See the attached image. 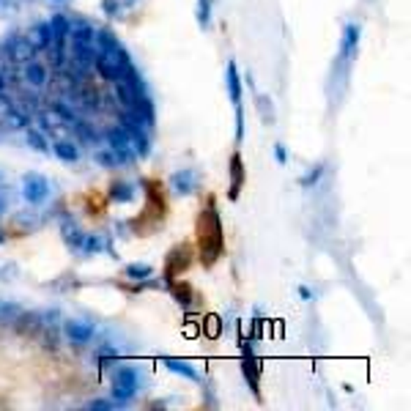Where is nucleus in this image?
Segmentation results:
<instances>
[{
    "instance_id": "f257e3e1",
    "label": "nucleus",
    "mask_w": 411,
    "mask_h": 411,
    "mask_svg": "<svg viewBox=\"0 0 411 411\" xmlns=\"http://www.w3.org/2000/svg\"><path fill=\"white\" fill-rule=\"evenodd\" d=\"M197 242H200V260L203 266H214L225 250L222 239V222L214 206H209L197 220Z\"/></svg>"
},
{
    "instance_id": "f03ea898",
    "label": "nucleus",
    "mask_w": 411,
    "mask_h": 411,
    "mask_svg": "<svg viewBox=\"0 0 411 411\" xmlns=\"http://www.w3.org/2000/svg\"><path fill=\"white\" fill-rule=\"evenodd\" d=\"M22 195L31 206H41L50 197V181L41 173H25L22 176Z\"/></svg>"
},
{
    "instance_id": "7ed1b4c3",
    "label": "nucleus",
    "mask_w": 411,
    "mask_h": 411,
    "mask_svg": "<svg viewBox=\"0 0 411 411\" xmlns=\"http://www.w3.org/2000/svg\"><path fill=\"white\" fill-rule=\"evenodd\" d=\"M104 140H107V143H110V148L116 151L118 165H129V162H134V159H137V154H134V151H132V146H129V134L121 127H107L104 129Z\"/></svg>"
},
{
    "instance_id": "20e7f679",
    "label": "nucleus",
    "mask_w": 411,
    "mask_h": 411,
    "mask_svg": "<svg viewBox=\"0 0 411 411\" xmlns=\"http://www.w3.org/2000/svg\"><path fill=\"white\" fill-rule=\"evenodd\" d=\"M134 392H137V373L132 368L116 370V376H113V400L127 403V400L134 398Z\"/></svg>"
},
{
    "instance_id": "39448f33",
    "label": "nucleus",
    "mask_w": 411,
    "mask_h": 411,
    "mask_svg": "<svg viewBox=\"0 0 411 411\" xmlns=\"http://www.w3.org/2000/svg\"><path fill=\"white\" fill-rule=\"evenodd\" d=\"M64 335L74 346H85V343L94 340V323H88L83 318H69L64 323Z\"/></svg>"
},
{
    "instance_id": "423d86ee",
    "label": "nucleus",
    "mask_w": 411,
    "mask_h": 411,
    "mask_svg": "<svg viewBox=\"0 0 411 411\" xmlns=\"http://www.w3.org/2000/svg\"><path fill=\"white\" fill-rule=\"evenodd\" d=\"M3 50H6V55H8L14 64H25V61H31L33 55H36L33 44L25 36H8V39L3 41Z\"/></svg>"
},
{
    "instance_id": "0eeeda50",
    "label": "nucleus",
    "mask_w": 411,
    "mask_h": 411,
    "mask_svg": "<svg viewBox=\"0 0 411 411\" xmlns=\"http://www.w3.org/2000/svg\"><path fill=\"white\" fill-rule=\"evenodd\" d=\"M71 61H74V66L80 69V71H88V69H94L96 64V50L94 44H83V41H71Z\"/></svg>"
},
{
    "instance_id": "6e6552de",
    "label": "nucleus",
    "mask_w": 411,
    "mask_h": 411,
    "mask_svg": "<svg viewBox=\"0 0 411 411\" xmlns=\"http://www.w3.org/2000/svg\"><path fill=\"white\" fill-rule=\"evenodd\" d=\"M359 39H362V28H359L356 22H348L346 28H343V41H340V58H343V61L356 58Z\"/></svg>"
},
{
    "instance_id": "1a4fd4ad",
    "label": "nucleus",
    "mask_w": 411,
    "mask_h": 411,
    "mask_svg": "<svg viewBox=\"0 0 411 411\" xmlns=\"http://www.w3.org/2000/svg\"><path fill=\"white\" fill-rule=\"evenodd\" d=\"M170 187L176 190V195L187 197V195H192V192L197 190V173H195L192 167H184V170L173 173V176H170Z\"/></svg>"
},
{
    "instance_id": "9d476101",
    "label": "nucleus",
    "mask_w": 411,
    "mask_h": 411,
    "mask_svg": "<svg viewBox=\"0 0 411 411\" xmlns=\"http://www.w3.org/2000/svg\"><path fill=\"white\" fill-rule=\"evenodd\" d=\"M140 96H146L143 85H140V77H137V80H121V83H116V99H118L124 107H132Z\"/></svg>"
},
{
    "instance_id": "9b49d317",
    "label": "nucleus",
    "mask_w": 411,
    "mask_h": 411,
    "mask_svg": "<svg viewBox=\"0 0 411 411\" xmlns=\"http://www.w3.org/2000/svg\"><path fill=\"white\" fill-rule=\"evenodd\" d=\"M22 77H25V83L33 85V88H44L47 85V77H50V69L31 58V61L22 64Z\"/></svg>"
},
{
    "instance_id": "f8f14e48",
    "label": "nucleus",
    "mask_w": 411,
    "mask_h": 411,
    "mask_svg": "<svg viewBox=\"0 0 411 411\" xmlns=\"http://www.w3.org/2000/svg\"><path fill=\"white\" fill-rule=\"evenodd\" d=\"M242 187H244V162H242V154L236 151L230 157V192H228V197L230 200H239Z\"/></svg>"
},
{
    "instance_id": "ddd939ff",
    "label": "nucleus",
    "mask_w": 411,
    "mask_h": 411,
    "mask_svg": "<svg viewBox=\"0 0 411 411\" xmlns=\"http://www.w3.org/2000/svg\"><path fill=\"white\" fill-rule=\"evenodd\" d=\"M28 41L33 44V50L36 53H41V50H47L50 44H53V31H50V22H36L33 28H28V36H25Z\"/></svg>"
},
{
    "instance_id": "4468645a",
    "label": "nucleus",
    "mask_w": 411,
    "mask_h": 411,
    "mask_svg": "<svg viewBox=\"0 0 411 411\" xmlns=\"http://www.w3.org/2000/svg\"><path fill=\"white\" fill-rule=\"evenodd\" d=\"M17 335H39L41 332V313H20V316L11 321Z\"/></svg>"
},
{
    "instance_id": "2eb2a0df",
    "label": "nucleus",
    "mask_w": 411,
    "mask_h": 411,
    "mask_svg": "<svg viewBox=\"0 0 411 411\" xmlns=\"http://www.w3.org/2000/svg\"><path fill=\"white\" fill-rule=\"evenodd\" d=\"M69 36L71 41H83V44H94L96 28L85 20H69Z\"/></svg>"
},
{
    "instance_id": "dca6fc26",
    "label": "nucleus",
    "mask_w": 411,
    "mask_h": 411,
    "mask_svg": "<svg viewBox=\"0 0 411 411\" xmlns=\"http://www.w3.org/2000/svg\"><path fill=\"white\" fill-rule=\"evenodd\" d=\"M127 110H132L134 118H137L146 129L154 127V102H151L148 96H140V99H137L132 107H127Z\"/></svg>"
},
{
    "instance_id": "f3484780",
    "label": "nucleus",
    "mask_w": 411,
    "mask_h": 411,
    "mask_svg": "<svg viewBox=\"0 0 411 411\" xmlns=\"http://www.w3.org/2000/svg\"><path fill=\"white\" fill-rule=\"evenodd\" d=\"M190 266V250L187 247H176L173 253L167 255V283L179 274V272H184Z\"/></svg>"
},
{
    "instance_id": "a211bd4d",
    "label": "nucleus",
    "mask_w": 411,
    "mask_h": 411,
    "mask_svg": "<svg viewBox=\"0 0 411 411\" xmlns=\"http://www.w3.org/2000/svg\"><path fill=\"white\" fill-rule=\"evenodd\" d=\"M225 83H228L230 102H233V104H239V102H242V77H239L236 61H228V69H225Z\"/></svg>"
},
{
    "instance_id": "6ab92c4d",
    "label": "nucleus",
    "mask_w": 411,
    "mask_h": 411,
    "mask_svg": "<svg viewBox=\"0 0 411 411\" xmlns=\"http://www.w3.org/2000/svg\"><path fill=\"white\" fill-rule=\"evenodd\" d=\"M50 31H53V44H66V39H69V17L66 14H53L50 17Z\"/></svg>"
},
{
    "instance_id": "aec40b11",
    "label": "nucleus",
    "mask_w": 411,
    "mask_h": 411,
    "mask_svg": "<svg viewBox=\"0 0 411 411\" xmlns=\"http://www.w3.org/2000/svg\"><path fill=\"white\" fill-rule=\"evenodd\" d=\"M244 379L250 381V389H253V395L258 398L260 392H258V379H260V373H258V362H255L253 351L244 346Z\"/></svg>"
},
{
    "instance_id": "412c9836",
    "label": "nucleus",
    "mask_w": 411,
    "mask_h": 411,
    "mask_svg": "<svg viewBox=\"0 0 411 411\" xmlns=\"http://www.w3.org/2000/svg\"><path fill=\"white\" fill-rule=\"evenodd\" d=\"M3 127H8V129H28V127H31V116H28L25 110H17V107H11V110L3 116Z\"/></svg>"
},
{
    "instance_id": "4be33fe9",
    "label": "nucleus",
    "mask_w": 411,
    "mask_h": 411,
    "mask_svg": "<svg viewBox=\"0 0 411 411\" xmlns=\"http://www.w3.org/2000/svg\"><path fill=\"white\" fill-rule=\"evenodd\" d=\"M165 368L170 370V373H176V376H184V379H190V381H200V376H197V370L192 368L190 362H179V359H165Z\"/></svg>"
},
{
    "instance_id": "5701e85b",
    "label": "nucleus",
    "mask_w": 411,
    "mask_h": 411,
    "mask_svg": "<svg viewBox=\"0 0 411 411\" xmlns=\"http://www.w3.org/2000/svg\"><path fill=\"white\" fill-rule=\"evenodd\" d=\"M53 154L61 159V162H77L80 159V148L74 143H69V140H58L53 146Z\"/></svg>"
},
{
    "instance_id": "b1692460",
    "label": "nucleus",
    "mask_w": 411,
    "mask_h": 411,
    "mask_svg": "<svg viewBox=\"0 0 411 411\" xmlns=\"http://www.w3.org/2000/svg\"><path fill=\"white\" fill-rule=\"evenodd\" d=\"M25 143L31 146L33 151H39V154H50V143H47L44 132H39V129H25Z\"/></svg>"
},
{
    "instance_id": "393cba45",
    "label": "nucleus",
    "mask_w": 411,
    "mask_h": 411,
    "mask_svg": "<svg viewBox=\"0 0 411 411\" xmlns=\"http://www.w3.org/2000/svg\"><path fill=\"white\" fill-rule=\"evenodd\" d=\"M132 197H134V187L127 181H116L110 187V200H116V203H132Z\"/></svg>"
},
{
    "instance_id": "a878e982",
    "label": "nucleus",
    "mask_w": 411,
    "mask_h": 411,
    "mask_svg": "<svg viewBox=\"0 0 411 411\" xmlns=\"http://www.w3.org/2000/svg\"><path fill=\"white\" fill-rule=\"evenodd\" d=\"M83 239H85V233L74 225V222H66L64 225V242L69 247H74V250H80L83 247Z\"/></svg>"
},
{
    "instance_id": "bb28decb",
    "label": "nucleus",
    "mask_w": 411,
    "mask_h": 411,
    "mask_svg": "<svg viewBox=\"0 0 411 411\" xmlns=\"http://www.w3.org/2000/svg\"><path fill=\"white\" fill-rule=\"evenodd\" d=\"M124 274H127L129 280H151L154 266H148V263H129L127 269H124Z\"/></svg>"
},
{
    "instance_id": "cd10ccee",
    "label": "nucleus",
    "mask_w": 411,
    "mask_h": 411,
    "mask_svg": "<svg viewBox=\"0 0 411 411\" xmlns=\"http://www.w3.org/2000/svg\"><path fill=\"white\" fill-rule=\"evenodd\" d=\"M255 107H258V113H260V118L266 121V124H272L274 121V104H272V99L263 94L255 96Z\"/></svg>"
},
{
    "instance_id": "c85d7f7f",
    "label": "nucleus",
    "mask_w": 411,
    "mask_h": 411,
    "mask_svg": "<svg viewBox=\"0 0 411 411\" xmlns=\"http://www.w3.org/2000/svg\"><path fill=\"white\" fill-rule=\"evenodd\" d=\"M170 285V293L176 296V302L179 305H184L187 310H190V305H192V288L190 285H179V283H167Z\"/></svg>"
},
{
    "instance_id": "c756f323",
    "label": "nucleus",
    "mask_w": 411,
    "mask_h": 411,
    "mask_svg": "<svg viewBox=\"0 0 411 411\" xmlns=\"http://www.w3.org/2000/svg\"><path fill=\"white\" fill-rule=\"evenodd\" d=\"M195 17H197V25L206 31V28L211 25V0H197V11H195Z\"/></svg>"
},
{
    "instance_id": "7c9ffc66",
    "label": "nucleus",
    "mask_w": 411,
    "mask_h": 411,
    "mask_svg": "<svg viewBox=\"0 0 411 411\" xmlns=\"http://www.w3.org/2000/svg\"><path fill=\"white\" fill-rule=\"evenodd\" d=\"M20 313H22V310H20L17 302H0V323H11Z\"/></svg>"
},
{
    "instance_id": "2f4dec72",
    "label": "nucleus",
    "mask_w": 411,
    "mask_h": 411,
    "mask_svg": "<svg viewBox=\"0 0 411 411\" xmlns=\"http://www.w3.org/2000/svg\"><path fill=\"white\" fill-rule=\"evenodd\" d=\"M74 132H77V137L83 143H96L99 140V132L94 127H88V124H83V121H74Z\"/></svg>"
},
{
    "instance_id": "473e14b6",
    "label": "nucleus",
    "mask_w": 411,
    "mask_h": 411,
    "mask_svg": "<svg viewBox=\"0 0 411 411\" xmlns=\"http://www.w3.org/2000/svg\"><path fill=\"white\" fill-rule=\"evenodd\" d=\"M321 176H323V165H316V167H313L310 173H305V176L299 179V184H302V187H316Z\"/></svg>"
},
{
    "instance_id": "72a5a7b5",
    "label": "nucleus",
    "mask_w": 411,
    "mask_h": 411,
    "mask_svg": "<svg viewBox=\"0 0 411 411\" xmlns=\"http://www.w3.org/2000/svg\"><path fill=\"white\" fill-rule=\"evenodd\" d=\"M85 255H96V253H102V239L99 236H85L83 239V247H80Z\"/></svg>"
},
{
    "instance_id": "f704fd0d",
    "label": "nucleus",
    "mask_w": 411,
    "mask_h": 411,
    "mask_svg": "<svg viewBox=\"0 0 411 411\" xmlns=\"http://www.w3.org/2000/svg\"><path fill=\"white\" fill-rule=\"evenodd\" d=\"M233 107H236V143H242L244 140V107H242V102Z\"/></svg>"
},
{
    "instance_id": "c9c22d12",
    "label": "nucleus",
    "mask_w": 411,
    "mask_h": 411,
    "mask_svg": "<svg viewBox=\"0 0 411 411\" xmlns=\"http://www.w3.org/2000/svg\"><path fill=\"white\" fill-rule=\"evenodd\" d=\"M53 113H58V118L66 121V124H74V121H77V118H74V113L66 107L64 102H55V104H53Z\"/></svg>"
},
{
    "instance_id": "e433bc0d",
    "label": "nucleus",
    "mask_w": 411,
    "mask_h": 411,
    "mask_svg": "<svg viewBox=\"0 0 411 411\" xmlns=\"http://www.w3.org/2000/svg\"><path fill=\"white\" fill-rule=\"evenodd\" d=\"M116 406H121V403H113V400H104V398H96L91 403H85V409L88 411H110V409H116Z\"/></svg>"
},
{
    "instance_id": "4c0bfd02",
    "label": "nucleus",
    "mask_w": 411,
    "mask_h": 411,
    "mask_svg": "<svg viewBox=\"0 0 411 411\" xmlns=\"http://www.w3.org/2000/svg\"><path fill=\"white\" fill-rule=\"evenodd\" d=\"M96 159H99V165H102V167H116V165H118V157H116V151H113V148H110V151L96 154Z\"/></svg>"
},
{
    "instance_id": "58836bf2",
    "label": "nucleus",
    "mask_w": 411,
    "mask_h": 411,
    "mask_svg": "<svg viewBox=\"0 0 411 411\" xmlns=\"http://www.w3.org/2000/svg\"><path fill=\"white\" fill-rule=\"evenodd\" d=\"M102 11H104L107 17H118V11H121V0H102Z\"/></svg>"
},
{
    "instance_id": "ea45409f",
    "label": "nucleus",
    "mask_w": 411,
    "mask_h": 411,
    "mask_svg": "<svg viewBox=\"0 0 411 411\" xmlns=\"http://www.w3.org/2000/svg\"><path fill=\"white\" fill-rule=\"evenodd\" d=\"M8 110H11V99L6 96V91H0V118H3Z\"/></svg>"
},
{
    "instance_id": "a19ab883",
    "label": "nucleus",
    "mask_w": 411,
    "mask_h": 411,
    "mask_svg": "<svg viewBox=\"0 0 411 411\" xmlns=\"http://www.w3.org/2000/svg\"><path fill=\"white\" fill-rule=\"evenodd\" d=\"M55 321H58V310H47V313L41 316V323H44V326H53Z\"/></svg>"
},
{
    "instance_id": "79ce46f5",
    "label": "nucleus",
    "mask_w": 411,
    "mask_h": 411,
    "mask_svg": "<svg viewBox=\"0 0 411 411\" xmlns=\"http://www.w3.org/2000/svg\"><path fill=\"white\" fill-rule=\"evenodd\" d=\"M274 157H277V162H280V165H285V162H288V151H285L283 143H277V146H274Z\"/></svg>"
},
{
    "instance_id": "37998d69",
    "label": "nucleus",
    "mask_w": 411,
    "mask_h": 411,
    "mask_svg": "<svg viewBox=\"0 0 411 411\" xmlns=\"http://www.w3.org/2000/svg\"><path fill=\"white\" fill-rule=\"evenodd\" d=\"M217 335H220V321L209 318V337H217Z\"/></svg>"
},
{
    "instance_id": "c03bdc74",
    "label": "nucleus",
    "mask_w": 411,
    "mask_h": 411,
    "mask_svg": "<svg viewBox=\"0 0 411 411\" xmlns=\"http://www.w3.org/2000/svg\"><path fill=\"white\" fill-rule=\"evenodd\" d=\"M299 296H302V299H313V291H310L307 285H299Z\"/></svg>"
},
{
    "instance_id": "a18cd8bd",
    "label": "nucleus",
    "mask_w": 411,
    "mask_h": 411,
    "mask_svg": "<svg viewBox=\"0 0 411 411\" xmlns=\"http://www.w3.org/2000/svg\"><path fill=\"white\" fill-rule=\"evenodd\" d=\"M6 80H8L6 71H0V91H6Z\"/></svg>"
},
{
    "instance_id": "49530a36",
    "label": "nucleus",
    "mask_w": 411,
    "mask_h": 411,
    "mask_svg": "<svg viewBox=\"0 0 411 411\" xmlns=\"http://www.w3.org/2000/svg\"><path fill=\"white\" fill-rule=\"evenodd\" d=\"M6 206H8V203H6V195H0V214L6 211Z\"/></svg>"
},
{
    "instance_id": "de8ad7c7",
    "label": "nucleus",
    "mask_w": 411,
    "mask_h": 411,
    "mask_svg": "<svg viewBox=\"0 0 411 411\" xmlns=\"http://www.w3.org/2000/svg\"><path fill=\"white\" fill-rule=\"evenodd\" d=\"M3 242H6V233H3V230H0V244H3Z\"/></svg>"
}]
</instances>
